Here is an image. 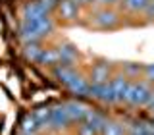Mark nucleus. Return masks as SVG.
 Returning <instances> with one entry per match:
<instances>
[{
	"mask_svg": "<svg viewBox=\"0 0 154 135\" xmlns=\"http://www.w3.org/2000/svg\"><path fill=\"white\" fill-rule=\"evenodd\" d=\"M52 29H54L52 17L45 16V17H38V19H31V21H21V25H19V37H21L23 42H38Z\"/></svg>",
	"mask_w": 154,
	"mask_h": 135,
	"instance_id": "1",
	"label": "nucleus"
},
{
	"mask_svg": "<svg viewBox=\"0 0 154 135\" xmlns=\"http://www.w3.org/2000/svg\"><path fill=\"white\" fill-rule=\"evenodd\" d=\"M152 96V89L143 81H131L129 87V95H127V102L133 106H146L148 100Z\"/></svg>",
	"mask_w": 154,
	"mask_h": 135,
	"instance_id": "2",
	"label": "nucleus"
},
{
	"mask_svg": "<svg viewBox=\"0 0 154 135\" xmlns=\"http://www.w3.org/2000/svg\"><path fill=\"white\" fill-rule=\"evenodd\" d=\"M87 96L91 99H96V100H102V102H116V96H114V91L110 83H102V85H94L91 83L89 85V91H87Z\"/></svg>",
	"mask_w": 154,
	"mask_h": 135,
	"instance_id": "3",
	"label": "nucleus"
},
{
	"mask_svg": "<svg viewBox=\"0 0 154 135\" xmlns=\"http://www.w3.org/2000/svg\"><path fill=\"white\" fill-rule=\"evenodd\" d=\"M110 87L114 91V96H116V102H123L127 100V95H129V87H131V79L119 75V77H114L110 81Z\"/></svg>",
	"mask_w": 154,
	"mask_h": 135,
	"instance_id": "4",
	"label": "nucleus"
},
{
	"mask_svg": "<svg viewBox=\"0 0 154 135\" xmlns=\"http://www.w3.org/2000/svg\"><path fill=\"white\" fill-rule=\"evenodd\" d=\"M69 124H71V120H69V114L66 110V104H58L50 110V125L54 129L67 127Z\"/></svg>",
	"mask_w": 154,
	"mask_h": 135,
	"instance_id": "5",
	"label": "nucleus"
},
{
	"mask_svg": "<svg viewBox=\"0 0 154 135\" xmlns=\"http://www.w3.org/2000/svg\"><path fill=\"white\" fill-rule=\"evenodd\" d=\"M93 21H94V25H98L102 29H112L119 23V17L112 10H100V12H96L93 16Z\"/></svg>",
	"mask_w": 154,
	"mask_h": 135,
	"instance_id": "6",
	"label": "nucleus"
},
{
	"mask_svg": "<svg viewBox=\"0 0 154 135\" xmlns=\"http://www.w3.org/2000/svg\"><path fill=\"white\" fill-rule=\"evenodd\" d=\"M66 110H67V114H69L71 122H85L87 114L91 112V110L87 108L83 102H79V100H69V102H66Z\"/></svg>",
	"mask_w": 154,
	"mask_h": 135,
	"instance_id": "7",
	"label": "nucleus"
},
{
	"mask_svg": "<svg viewBox=\"0 0 154 135\" xmlns=\"http://www.w3.org/2000/svg\"><path fill=\"white\" fill-rule=\"evenodd\" d=\"M108 77H110V66L100 62V64H94L93 70H91V79H93L94 85H102L108 83Z\"/></svg>",
	"mask_w": 154,
	"mask_h": 135,
	"instance_id": "8",
	"label": "nucleus"
},
{
	"mask_svg": "<svg viewBox=\"0 0 154 135\" xmlns=\"http://www.w3.org/2000/svg\"><path fill=\"white\" fill-rule=\"evenodd\" d=\"M89 81L85 79V77H81L79 74H77L73 79L69 81V83H67L66 87L67 89H69V93L71 95H75V96H87V91H89Z\"/></svg>",
	"mask_w": 154,
	"mask_h": 135,
	"instance_id": "9",
	"label": "nucleus"
},
{
	"mask_svg": "<svg viewBox=\"0 0 154 135\" xmlns=\"http://www.w3.org/2000/svg\"><path fill=\"white\" fill-rule=\"evenodd\" d=\"M58 50V56H60V62L58 64H64V66H73L75 58H77V48L73 45H62Z\"/></svg>",
	"mask_w": 154,
	"mask_h": 135,
	"instance_id": "10",
	"label": "nucleus"
},
{
	"mask_svg": "<svg viewBox=\"0 0 154 135\" xmlns=\"http://www.w3.org/2000/svg\"><path fill=\"white\" fill-rule=\"evenodd\" d=\"M85 124L89 125L94 133H102L104 127H106V124H108V120H106L102 114H98V112H89L87 118H85Z\"/></svg>",
	"mask_w": 154,
	"mask_h": 135,
	"instance_id": "11",
	"label": "nucleus"
},
{
	"mask_svg": "<svg viewBox=\"0 0 154 135\" xmlns=\"http://www.w3.org/2000/svg\"><path fill=\"white\" fill-rule=\"evenodd\" d=\"M58 8H60V14L64 19H75L79 14V4L75 0H60Z\"/></svg>",
	"mask_w": 154,
	"mask_h": 135,
	"instance_id": "12",
	"label": "nucleus"
},
{
	"mask_svg": "<svg viewBox=\"0 0 154 135\" xmlns=\"http://www.w3.org/2000/svg\"><path fill=\"white\" fill-rule=\"evenodd\" d=\"M52 74H54V77L60 81V83H64V85H67V83H69V81L77 75L75 70H73V66H64V64H58V66L54 68V71H52Z\"/></svg>",
	"mask_w": 154,
	"mask_h": 135,
	"instance_id": "13",
	"label": "nucleus"
},
{
	"mask_svg": "<svg viewBox=\"0 0 154 135\" xmlns=\"http://www.w3.org/2000/svg\"><path fill=\"white\" fill-rule=\"evenodd\" d=\"M129 135H154V122H133Z\"/></svg>",
	"mask_w": 154,
	"mask_h": 135,
	"instance_id": "14",
	"label": "nucleus"
},
{
	"mask_svg": "<svg viewBox=\"0 0 154 135\" xmlns=\"http://www.w3.org/2000/svg\"><path fill=\"white\" fill-rule=\"evenodd\" d=\"M38 64H58L60 62V56H58V50L56 48H42L41 56H38Z\"/></svg>",
	"mask_w": 154,
	"mask_h": 135,
	"instance_id": "15",
	"label": "nucleus"
},
{
	"mask_svg": "<svg viewBox=\"0 0 154 135\" xmlns=\"http://www.w3.org/2000/svg\"><path fill=\"white\" fill-rule=\"evenodd\" d=\"M50 110L48 106H42V108L35 110V114H33V118H35V122L38 124V127H46V125H50Z\"/></svg>",
	"mask_w": 154,
	"mask_h": 135,
	"instance_id": "16",
	"label": "nucleus"
},
{
	"mask_svg": "<svg viewBox=\"0 0 154 135\" xmlns=\"http://www.w3.org/2000/svg\"><path fill=\"white\" fill-rule=\"evenodd\" d=\"M23 52H25V58H29V60H33V62H37L38 56H41V52H42V46L38 45V42H25Z\"/></svg>",
	"mask_w": 154,
	"mask_h": 135,
	"instance_id": "17",
	"label": "nucleus"
},
{
	"mask_svg": "<svg viewBox=\"0 0 154 135\" xmlns=\"http://www.w3.org/2000/svg\"><path fill=\"white\" fill-rule=\"evenodd\" d=\"M38 124L35 122V118L33 116H27V118H23V122H21V133L23 135H35L38 131Z\"/></svg>",
	"mask_w": 154,
	"mask_h": 135,
	"instance_id": "18",
	"label": "nucleus"
},
{
	"mask_svg": "<svg viewBox=\"0 0 154 135\" xmlns=\"http://www.w3.org/2000/svg\"><path fill=\"white\" fill-rule=\"evenodd\" d=\"M148 2L150 0H123V6L131 12H143V10H146Z\"/></svg>",
	"mask_w": 154,
	"mask_h": 135,
	"instance_id": "19",
	"label": "nucleus"
},
{
	"mask_svg": "<svg viewBox=\"0 0 154 135\" xmlns=\"http://www.w3.org/2000/svg\"><path fill=\"white\" fill-rule=\"evenodd\" d=\"M141 70H143V68L139 66V64H123V77L131 79V77L141 74Z\"/></svg>",
	"mask_w": 154,
	"mask_h": 135,
	"instance_id": "20",
	"label": "nucleus"
},
{
	"mask_svg": "<svg viewBox=\"0 0 154 135\" xmlns=\"http://www.w3.org/2000/svg\"><path fill=\"white\" fill-rule=\"evenodd\" d=\"M102 133L104 135H123V127L119 124H116V122H108Z\"/></svg>",
	"mask_w": 154,
	"mask_h": 135,
	"instance_id": "21",
	"label": "nucleus"
},
{
	"mask_svg": "<svg viewBox=\"0 0 154 135\" xmlns=\"http://www.w3.org/2000/svg\"><path fill=\"white\" fill-rule=\"evenodd\" d=\"M143 71H144V77L148 81H154V64H146L143 68Z\"/></svg>",
	"mask_w": 154,
	"mask_h": 135,
	"instance_id": "22",
	"label": "nucleus"
},
{
	"mask_svg": "<svg viewBox=\"0 0 154 135\" xmlns=\"http://www.w3.org/2000/svg\"><path fill=\"white\" fill-rule=\"evenodd\" d=\"M77 135H96V133L87 124H83V125H79V131H77Z\"/></svg>",
	"mask_w": 154,
	"mask_h": 135,
	"instance_id": "23",
	"label": "nucleus"
},
{
	"mask_svg": "<svg viewBox=\"0 0 154 135\" xmlns=\"http://www.w3.org/2000/svg\"><path fill=\"white\" fill-rule=\"evenodd\" d=\"M144 12H146L150 17H154V0H150V2H148V6H146V10H144Z\"/></svg>",
	"mask_w": 154,
	"mask_h": 135,
	"instance_id": "24",
	"label": "nucleus"
},
{
	"mask_svg": "<svg viewBox=\"0 0 154 135\" xmlns=\"http://www.w3.org/2000/svg\"><path fill=\"white\" fill-rule=\"evenodd\" d=\"M98 2H102V4H112V2H116V0H98Z\"/></svg>",
	"mask_w": 154,
	"mask_h": 135,
	"instance_id": "25",
	"label": "nucleus"
},
{
	"mask_svg": "<svg viewBox=\"0 0 154 135\" xmlns=\"http://www.w3.org/2000/svg\"><path fill=\"white\" fill-rule=\"evenodd\" d=\"M75 2H77V4H79V2H89V0H75Z\"/></svg>",
	"mask_w": 154,
	"mask_h": 135,
	"instance_id": "26",
	"label": "nucleus"
}]
</instances>
